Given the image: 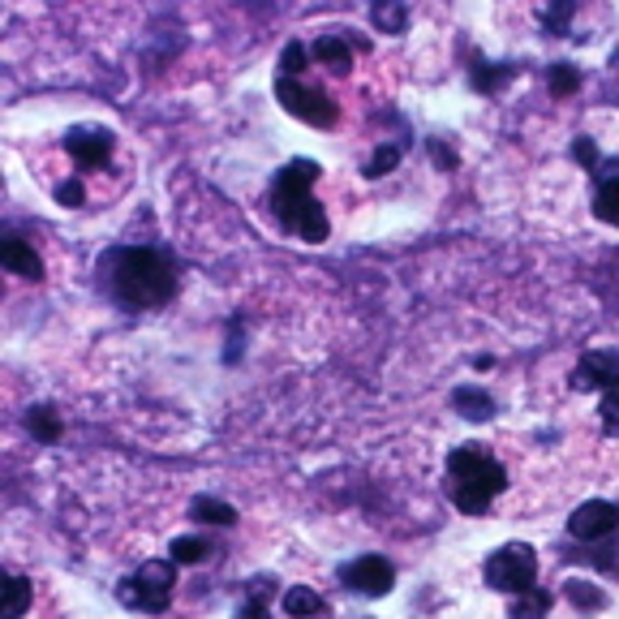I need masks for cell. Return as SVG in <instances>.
I'll use <instances>...</instances> for the list:
<instances>
[{
  "mask_svg": "<svg viewBox=\"0 0 619 619\" xmlns=\"http://www.w3.org/2000/svg\"><path fill=\"white\" fill-rule=\"evenodd\" d=\"M572 388L577 391H602V435L619 439V353L593 349L577 361L572 370Z\"/></svg>",
  "mask_w": 619,
  "mask_h": 619,
  "instance_id": "obj_4",
  "label": "cell"
},
{
  "mask_svg": "<svg viewBox=\"0 0 619 619\" xmlns=\"http://www.w3.org/2000/svg\"><path fill=\"white\" fill-rule=\"evenodd\" d=\"M52 194H57V202H61V207H82V198H87V194H82V181H61Z\"/></svg>",
  "mask_w": 619,
  "mask_h": 619,
  "instance_id": "obj_26",
  "label": "cell"
},
{
  "mask_svg": "<svg viewBox=\"0 0 619 619\" xmlns=\"http://www.w3.org/2000/svg\"><path fill=\"white\" fill-rule=\"evenodd\" d=\"M27 607H31V581L9 572V581H4V619H22Z\"/></svg>",
  "mask_w": 619,
  "mask_h": 619,
  "instance_id": "obj_17",
  "label": "cell"
},
{
  "mask_svg": "<svg viewBox=\"0 0 619 619\" xmlns=\"http://www.w3.org/2000/svg\"><path fill=\"white\" fill-rule=\"evenodd\" d=\"M340 581L353 589V593H361V598H383L396 586V568H391L383 555H361V559L340 568Z\"/></svg>",
  "mask_w": 619,
  "mask_h": 619,
  "instance_id": "obj_8",
  "label": "cell"
},
{
  "mask_svg": "<svg viewBox=\"0 0 619 619\" xmlns=\"http://www.w3.org/2000/svg\"><path fill=\"white\" fill-rule=\"evenodd\" d=\"M396 163H400V147H379L375 160L366 163V177H383V172H391Z\"/></svg>",
  "mask_w": 619,
  "mask_h": 619,
  "instance_id": "obj_25",
  "label": "cell"
},
{
  "mask_svg": "<svg viewBox=\"0 0 619 619\" xmlns=\"http://www.w3.org/2000/svg\"><path fill=\"white\" fill-rule=\"evenodd\" d=\"M276 99L284 103V112H293L297 121H306L315 130H331L340 121V108L323 91H315V87H306L297 78H276Z\"/></svg>",
  "mask_w": 619,
  "mask_h": 619,
  "instance_id": "obj_7",
  "label": "cell"
},
{
  "mask_svg": "<svg viewBox=\"0 0 619 619\" xmlns=\"http://www.w3.org/2000/svg\"><path fill=\"white\" fill-rule=\"evenodd\" d=\"M533 581H538V555L525 542H512V547H503L487 559V586L499 589V593L517 598L525 589H533Z\"/></svg>",
  "mask_w": 619,
  "mask_h": 619,
  "instance_id": "obj_6",
  "label": "cell"
},
{
  "mask_svg": "<svg viewBox=\"0 0 619 619\" xmlns=\"http://www.w3.org/2000/svg\"><path fill=\"white\" fill-rule=\"evenodd\" d=\"M211 547L202 538H172V563H202Z\"/></svg>",
  "mask_w": 619,
  "mask_h": 619,
  "instance_id": "obj_20",
  "label": "cell"
},
{
  "mask_svg": "<svg viewBox=\"0 0 619 619\" xmlns=\"http://www.w3.org/2000/svg\"><path fill=\"white\" fill-rule=\"evenodd\" d=\"M319 172H323V168L315 160H293V163H284V168L276 172V181H271V211H276L280 229L301 237V241H310V246L327 241V232H331L323 202L310 194L315 181H319Z\"/></svg>",
  "mask_w": 619,
  "mask_h": 619,
  "instance_id": "obj_2",
  "label": "cell"
},
{
  "mask_svg": "<svg viewBox=\"0 0 619 619\" xmlns=\"http://www.w3.org/2000/svg\"><path fill=\"white\" fill-rule=\"evenodd\" d=\"M452 405H457L460 418H469V422H487L490 413H495V400L478 388H457L452 391Z\"/></svg>",
  "mask_w": 619,
  "mask_h": 619,
  "instance_id": "obj_15",
  "label": "cell"
},
{
  "mask_svg": "<svg viewBox=\"0 0 619 619\" xmlns=\"http://www.w3.org/2000/svg\"><path fill=\"white\" fill-rule=\"evenodd\" d=\"M310 57H319L331 73H349V66H353V52H349V43L340 34H319L310 43Z\"/></svg>",
  "mask_w": 619,
  "mask_h": 619,
  "instance_id": "obj_13",
  "label": "cell"
},
{
  "mask_svg": "<svg viewBox=\"0 0 619 619\" xmlns=\"http://www.w3.org/2000/svg\"><path fill=\"white\" fill-rule=\"evenodd\" d=\"M99 276L108 280L112 301H121L130 310H151V306H163L177 297V262L151 246L108 250V259L99 262Z\"/></svg>",
  "mask_w": 619,
  "mask_h": 619,
  "instance_id": "obj_1",
  "label": "cell"
},
{
  "mask_svg": "<svg viewBox=\"0 0 619 619\" xmlns=\"http://www.w3.org/2000/svg\"><path fill=\"white\" fill-rule=\"evenodd\" d=\"M27 426H31L34 439H43V443H57L61 439V418L48 409V405H39V409H31V418H27Z\"/></svg>",
  "mask_w": 619,
  "mask_h": 619,
  "instance_id": "obj_18",
  "label": "cell"
},
{
  "mask_svg": "<svg viewBox=\"0 0 619 619\" xmlns=\"http://www.w3.org/2000/svg\"><path fill=\"white\" fill-rule=\"evenodd\" d=\"M619 529V508L616 503H607V499H589L581 503L572 517H568V533L577 538V542H602V538H611Z\"/></svg>",
  "mask_w": 619,
  "mask_h": 619,
  "instance_id": "obj_9",
  "label": "cell"
},
{
  "mask_svg": "<svg viewBox=\"0 0 619 619\" xmlns=\"http://www.w3.org/2000/svg\"><path fill=\"white\" fill-rule=\"evenodd\" d=\"M572 602H577V607H602V593L581 589V581H572Z\"/></svg>",
  "mask_w": 619,
  "mask_h": 619,
  "instance_id": "obj_28",
  "label": "cell"
},
{
  "mask_svg": "<svg viewBox=\"0 0 619 619\" xmlns=\"http://www.w3.org/2000/svg\"><path fill=\"white\" fill-rule=\"evenodd\" d=\"M572 156L586 163V168H593V163H598V147H593L589 138H577V142H572Z\"/></svg>",
  "mask_w": 619,
  "mask_h": 619,
  "instance_id": "obj_27",
  "label": "cell"
},
{
  "mask_svg": "<svg viewBox=\"0 0 619 619\" xmlns=\"http://www.w3.org/2000/svg\"><path fill=\"white\" fill-rule=\"evenodd\" d=\"M232 619H271V607H267V593H262L259 586L250 589V598L237 607V616Z\"/></svg>",
  "mask_w": 619,
  "mask_h": 619,
  "instance_id": "obj_24",
  "label": "cell"
},
{
  "mask_svg": "<svg viewBox=\"0 0 619 619\" xmlns=\"http://www.w3.org/2000/svg\"><path fill=\"white\" fill-rule=\"evenodd\" d=\"M0 262H4L13 276H22V280H43V259L34 254V246H27L18 232H4V241H0Z\"/></svg>",
  "mask_w": 619,
  "mask_h": 619,
  "instance_id": "obj_11",
  "label": "cell"
},
{
  "mask_svg": "<svg viewBox=\"0 0 619 619\" xmlns=\"http://www.w3.org/2000/svg\"><path fill=\"white\" fill-rule=\"evenodd\" d=\"M284 611H289L293 619L323 616V598H319L310 586H293V589H284Z\"/></svg>",
  "mask_w": 619,
  "mask_h": 619,
  "instance_id": "obj_16",
  "label": "cell"
},
{
  "mask_svg": "<svg viewBox=\"0 0 619 619\" xmlns=\"http://www.w3.org/2000/svg\"><path fill=\"white\" fill-rule=\"evenodd\" d=\"M112 147H117V138H112V130H103V126H73V130L66 133V151L82 163V168L108 163Z\"/></svg>",
  "mask_w": 619,
  "mask_h": 619,
  "instance_id": "obj_10",
  "label": "cell"
},
{
  "mask_svg": "<svg viewBox=\"0 0 619 619\" xmlns=\"http://www.w3.org/2000/svg\"><path fill=\"white\" fill-rule=\"evenodd\" d=\"M593 216H598L602 224L619 229V168L598 172V190H593Z\"/></svg>",
  "mask_w": 619,
  "mask_h": 619,
  "instance_id": "obj_12",
  "label": "cell"
},
{
  "mask_svg": "<svg viewBox=\"0 0 619 619\" xmlns=\"http://www.w3.org/2000/svg\"><path fill=\"white\" fill-rule=\"evenodd\" d=\"M306 61H310V48H306L301 39H293V43L284 48V57H280V78H297V73L306 69Z\"/></svg>",
  "mask_w": 619,
  "mask_h": 619,
  "instance_id": "obj_22",
  "label": "cell"
},
{
  "mask_svg": "<svg viewBox=\"0 0 619 619\" xmlns=\"http://www.w3.org/2000/svg\"><path fill=\"white\" fill-rule=\"evenodd\" d=\"M547 82H551V96H572V91L581 87V73L572 66H555Z\"/></svg>",
  "mask_w": 619,
  "mask_h": 619,
  "instance_id": "obj_23",
  "label": "cell"
},
{
  "mask_svg": "<svg viewBox=\"0 0 619 619\" xmlns=\"http://www.w3.org/2000/svg\"><path fill=\"white\" fill-rule=\"evenodd\" d=\"M443 490L465 517H482L490 503L508 490V469L490 457L482 443H465L448 452Z\"/></svg>",
  "mask_w": 619,
  "mask_h": 619,
  "instance_id": "obj_3",
  "label": "cell"
},
{
  "mask_svg": "<svg viewBox=\"0 0 619 619\" xmlns=\"http://www.w3.org/2000/svg\"><path fill=\"white\" fill-rule=\"evenodd\" d=\"M370 18H375V27H379V31L400 34L405 31V18H409V13H405V4H379Z\"/></svg>",
  "mask_w": 619,
  "mask_h": 619,
  "instance_id": "obj_21",
  "label": "cell"
},
{
  "mask_svg": "<svg viewBox=\"0 0 619 619\" xmlns=\"http://www.w3.org/2000/svg\"><path fill=\"white\" fill-rule=\"evenodd\" d=\"M190 517H194V521H207V525L237 521V512H232L229 503H220V499H194V503H190Z\"/></svg>",
  "mask_w": 619,
  "mask_h": 619,
  "instance_id": "obj_19",
  "label": "cell"
},
{
  "mask_svg": "<svg viewBox=\"0 0 619 619\" xmlns=\"http://www.w3.org/2000/svg\"><path fill=\"white\" fill-rule=\"evenodd\" d=\"M172 586H177V563L172 559H151V563H142L133 577H126L117 586V598L130 611L160 616V611H168V602H172Z\"/></svg>",
  "mask_w": 619,
  "mask_h": 619,
  "instance_id": "obj_5",
  "label": "cell"
},
{
  "mask_svg": "<svg viewBox=\"0 0 619 619\" xmlns=\"http://www.w3.org/2000/svg\"><path fill=\"white\" fill-rule=\"evenodd\" d=\"M547 611H551V589L533 586V589H525V593L512 598L508 619H547Z\"/></svg>",
  "mask_w": 619,
  "mask_h": 619,
  "instance_id": "obj_14",
  "label": "cell"
}]
</instances>
